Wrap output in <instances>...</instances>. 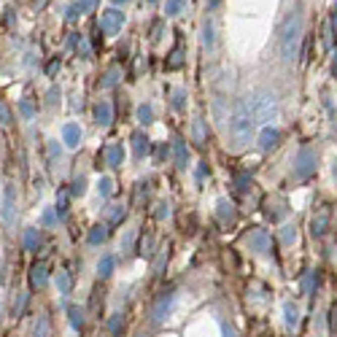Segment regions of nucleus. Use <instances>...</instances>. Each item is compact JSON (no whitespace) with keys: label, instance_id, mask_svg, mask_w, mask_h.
Segmentation results:
<instances>
[{"label":"nucleus","instance_id":"ddd939ff","mask_svg":"<svg viewBox=\"0 0 337 337\" xmlns=\"http://www.w3.org/2000/svg\"><path fill=\"white\" fill-rule=\"evenodd\" d=\"M326 230H329V210L321 208L318 216H313V235L321 238V235H326Z\"/></svg>","mask_w":337,"mask_h":337},{"label":"nucleus","instance_id":"6ab92c4d","mask_svg":"<svg viewBox=\"0 0 337 337\" xmlns=\"http://www.w3.org/2000/svg\"><path fill=\"white\" fill-rule=\"evenodd\" d=\"M218 218H221L224 224H230L235 221V208H232V202H227V200H218Z\"/></svg>","mask_w":337,"mask_h":337},{"label":"nucleus","instance_id":"f704fd0d","mask_svg":"<svg viewBox=\"0 0 337 337\" xmlns=\"http://www.w3.org/2000/svg\"><path fill=\"white\" fill-rule=\"evenodd\" d=\"M0 122H3V124H11V122H14V116H11V111H9V105H6L3 100H0Z\"/></svg>","mask_w":337,"mask_h":337},{"label":"nucleus","instance_id":"4be33fe9","mask_svg":"<svg viewBox=\"0 0 337 337\" xmlns=\"http://www.w3.org/2000/svg\"><path fill=\"white\" fill-rule=\"evenodd\" d=\"M38 246H41V232H38V230H27L25 232V248L35 251Z\"/></svg>","mask_w":337,"mask_h":337},{"label":"nucleus","instance_id":"20e7f679","mask_svg":"<svg viewBox=\"0 0 337 337\" xmlns=\"http://www.w3.org/2000/svg\"><path fill=\"white\" fill-rule=\"evenodd\" d=\"M316 151H313L310 146H302L300 154H297L294 159V176L300 178V181H305V178H310L313 173H316Z\"/></svg>","mask_w":337,"mask_h":337},{"label":"nucleus","instance_id":"49530a36","mask_svg":"<svg viewBox=\"0 0 337 337\" xmlns=\"http://www.w3.org/2000/svg\"><path fill=\"white\" fill-rule=\"evenodd\" d=\"M167 213H170V210H167V205H159V210H156V218H164Z\"/></svg>","mask_w":337,"mask_h":337},{"label":"nucleus","instance_id":"f257e3e1","mask_svg":"<svg viewBox=\"0 0 337 337\" xmlns=\"http://www.w3.org/2000/svg\"><path fill=\"white\" fill-rule=\"evenodd\" d=\"M227 130H230V140L235 148H243L251 143V138H254V127H256V119L254 114H251V105L246 100H238L230 114V119H227Z\"/></svg>","mask_w":337,"mask_h":337},{"label":"nucleus","instance_id":"c9c22d12","mask_svg":"<svg viewBox=\"0 0 337 337\" xmlns=\"http://www.w3.org/2000/svg\"><path fill=\"white\" fill-rule=\"evenodd\" d=\"M35 337H49V321H46V318H41V321H38Z\"/></svg>","mask_w":337,"mask_h":337},{"label":"nucleus","instance_id":"9d476101","mask_svg":"<svg viewBox=\"0 0 337 337\" xmlns=\"http://www.w3.org/2000/svg\"><path fill=\"white\" fill-rule=\"evenodd\" d=\"M62 143H65L68 148H76L78 143H81V127H78V124H65V127H62Z\"/></svg>","mask_w":337,"mask_h":337},{"label":"nucleus","instance_id":"37998d69","mask_svg":"<svg viewBox=\"0 0 337 337\" xmlns=\"http://www.w3.org/2000/svg\"><path fill=\"white\" fill-rule=\"evenodd\" d=\"M329 329L337 332V308H332V318H329Z\"/></svg>","mask_w":337,"mask_h":337},{"label":"nucleus","instance_id":"ea45409f","mask_svg":"<svg viewBox=\"0 0 337 337\" xmlns=\"http://www.w3.org/2000/svg\"><path fill=\"white\" fill-rule=\"evenodd\" d=\"M132 240H135V232H127V235H124V240H122V251H130V248H132Z\"/></svg>","mask_w":337,"mask_h":337},{"label":"nucleus","instance_id":"1a4fd4ad","mask_svg":"<svg viewBox=\"0 0 337 337\" xmlns=\"http://www.w3.org/2000/svg\"><path fill=\"white\" fill-rule=\"evenodd\" d=\"M103 159L108 167H122L124 162V151H122V143H108L105 151H103Z\"/></svg>","mask_w":337,"mask_h":337},{"label":"nucleus","instance_id":"58836bf2","mask_svg":"<svg viewBox=\"0 0 337 337\" xmlns=\"http://www.w3.org/2000/svg\"><path fill=\"white\" fill-rule=\"evenodd\" d=\"M173 108H184V89L173 92Z\"/></svg>","mask_w":337,"mask_h":337},{"label":"nucleus","instance_id":"e433bc0d","mask_svg":"<svg viewBox=\"0 0 337 337\" xmlns=\"http://www.w3.org/2000/svg\"><path fill=\"white\" fill-rule=\"evenodd\" d=\"M181 57H184L181 49H176L173 54H170V60H167V68H178V65H181Z\"/></svg>","mask_w":337,"mask_h":337},{"label":"nucleus","instance_id":"5701e85b","mask_svg":"<svg viewBox=\"0 0 337 337\" xmlns=\"http://www.w3.org/2000/svg\"><path fill=\"white\" fill-rule=\"evenodd\" d=\"M184 6H186V0H164V14L167 17H178Z\"/></svg>","mask_w":337,"mask_h":337},{"label":"nucleus","instance_id":"bb28decb","mask_svg":"<svg viewBox=\"0 0 337 337\" xmlns=\"http://www.w3.org/2000/svg\"><path fill=\"white\" fill-rule=\"evenodd\" d=\"M294 240H297V227L286 224L284 230H280V243H284V246H292Z\"/></svg>","mask_w":337,"mask_h":337},{"label":"nucleus","instance_id":"f03ea898","mask_svg":"<svg viewBox=\"0 0 337 337\" xmlns=\"http://www.w3.org/2000/svg\"><path fill=\"white\" fill-rule=\"evenodd\" d=\"M278 46H280V60L284 62H292L300 57V46H302V14L300 11H292L280 27V38H278Z\"/></svg>","mask_w":337,"mask_h":337},{"label":"nucleus","instance_id":"a211bd4d","mask_svg":"<svg viewBox=\"0 0 337 337\" xmlns=\"http://www.w3.org/2000/svg\"><path fill=\"white\" fill-rule=\"evenodd\" d=\"M173 154H176V164H178V167H186V162H189V148H186L184 140H176V143H173Z\"/></svg>","mask_w":337,"mask_h":337},{"label":"nucleus","instance_id":"b1692460","mask_svg":"<svg viewBox=\"0 0 337 337\" xmlns=\"http://www.w3.org/2000/svg\"><path fill=\"white\" fill-rule=\"evenodd\" d=\"M68 316H70V324H73L76 329H81V326H84V310H81V308L70 305V308H68Z\"/></svg>","mask_w":337,"mask_h":337},{"label":"nucleus","instance_id":"393cba45","mask_svg":"<svg viewBox=\"0 0 337 337\" xmlns=\"http://www.w3.org/2000/svg\"><path fill=\"white\" fill-rule=\"evenodd\" d=\"M11 200H14V192H11V186H9V189H6V200H3V221L6 224H11V218H14L11 216V210H14L11 208Z\"/></svg>","mask_w":337,"mask_h":337},{"label":"nucleus","instance_id":"423d86ee","mask_svg":"<svg viewBox=\"0 0 337 337\" xmlns=\"http://www.w3.org/2000/svg\"><path fill=\"white\" fill-rule=\"evenodd\" d=\"M173 305H176V292H164L159 300H156L154 310H151V318L154 321H164L170 318V313H173Z\"/></svg>","mask_w":337,"mask_h":337},{"label":"nucleus","instance_id":"473e14b6","mask_svg":"<svg viewBox=\"0 0 337 337\" xmlns=\"http://www.w3.org/2000/svg\"><path fill=\"white\" fill-rule=\"evenodd\" d=\"M122 326H124V318L119 316V313H116V316L108 321V329H111V334H119V332H122Z\"/></svg>","mask_w":337,"mask_h":337},{"label":"nucleus","instance_id":"7ed1b4c3","mask_svg":"<svg viewBox=\"0 0 337 337\" xmlns=\"http://www.w3.org/2000/svg\"><path fill=\"white\" fill-rule=\"evenodd\" d=\"M248 105H251V114H254L256 122H275L278 119V97H275V92H270V89L254 92L251 100H248Z\"/></svg>","mask_w":337,"mask_h":337},{"label":"nucleus","instance_id":"6e6552de","mask_svg":"<svg viewBox=\"0 0 337 337\" xmlns=\"http://www.w3.org/2000/svg\"><path fill=\"white\" fill-rule=\"evenodd\" d=\"M278 140H280V132L272 127V124L262 127V132H259V148H262V151H270V148H275Z\"/></svg>","mask_w":337,"mask_h":337},{"label":"nucleus","instance_id":"c03bdc74","mask_svg":"<svg viewBox=\"0 0 337 337\" xmlns=\"http://www.w3.org/2000/svg\"><path fill=\"white\" fill-rule=\"evenodd\" d=\"M57 100H60V89H51V92H49V100H46V103H49V105H54Z\"/></svg>","mask_w":337,"mask_h":337},{"label":"nucleus","instance_id":"8fccbe9b","mask_svg":"<svg viewBox=\"0 0 337 337\" xmlns=\"http://www.w3.org/2000/svg\"><path fill=\"white\" fill-rule=\"evenodd\" d=\"M332 27L337 30V3H334V9H332Z\"/></svg>","mask_w":337,"mask_h":337},{"label":"nucleus","instance_id":"dca6fc26","mask_svg":"<svg viewBox=\"0 0 337 337\" xmlns=\"http://www.w3.org/2000/svg\"><path fill=\"white\" fill-rule=\"evenodd\" d=\"M284 318H286L289 329H294L297 324H300V310H297L294 302H284Z\"/></svg>","mask_w":337,"mask_h":337},{"label":"nucleus","instance_id":"aec40b11","mask_svg":"<svg viewBox=\"0 0 337 337\" xmlns=\"http://www.w3.org/2000/svg\"><path fill=\"white\" fill-rule=\"evenodd\" d=\"M105 238H108V230H105L103 224L92 227V230H89V235H87V240L92 243V246H100V243H105Z\"/></svg>","mask_w":337,"mask_h":337},{"label":"nucleus","instance_id":"2eb2a0df","mask_svg":"<svg viewBox=\"0 0 337 337\" xmlns=\"http://www.w3.org/2000/svg\"><path fill=\"white\" fill-rule=\"evenodd\" d=\"M114 267H116V259H114L111 254H105L103 259L97 262V275L100 278H111L114 275Z\"/></svg>","mask_w":337,"mask_h":337},{"label":"nucleus","instance_id":"c85d7f7f","mask_svg":"<svg viewBox=\"0 0 337 337\" xmlns=\"http://www.w3.org/2000/svg\"><path fill=\"white\" fill-rule=\"evenodd\" d=\"M138 119L143 122V124H151V119H154V108L148 105V103H146V105H140V108H138Z\"/></svg>","mask_w":337,"mask_h":337},{"label":"nucleus","instance_id":"603ef678","mask_svg":"<svg viewBox=\"0 0 337 337\" xmlns=\"http://www.w3.org/2000/svg\"><path fill=\"white\" fill-rule=\"evenodd\" d=\"M114 3H127V0H114Z\"/></svg>","mask_w":337,"mask_h":337},{"label":"nucleus","instance_id":"2f4dec72","mask_svg":"<svg viewBox=\"0 0 337 337\" xmlns=\"http://www.w3.org/2000/svg\"><path fill=\"white\" fill-rule=\"evenodd\" d=\"M124 213H127V210H124V205H114L111 208V224H119V221H124Z\"/></svg>","mask_w":337,"mask_h":337},{"label":"nucleus","instance_id":"39448f33","mask_svg":"<svg viewBox=\"0 0 337 337\" xmlns=\"http://www.w3.org/2000/svg\"><path fill=\"white\" fill-rule=\"evenodd\" d=\"M124 25V14L116 11V9H108L100 14V30H103L105 35H116Z\"/></svg>","mask_w":337,"mask_h":337},{"label":"nucleus","instance_id":"864d4df0","mask_svg":"<svg viewBox=\"0 0 337 337\" xmlns=\"http://www.w3.org/2000/svg\"><path fill=\"white\" fill-rule=\"evenodd\" d=\"M138 337H146V334H138Z\"/></svg>","mask_w":337,"mask_h":337},{"label":"nucleus","instance_id":"de8ad7c7","mask_svg":"<svg viewBox=\"0 0 337 337\" xmlns=\"http://www.w3.org/2000/svg\"><path fill=\"white\" fill-rule=\"evenodd\" d=\"M46 3H49V0H33V9H35V11H41Z\"/></svg>","mask_w":337,"mask_h":337},{"label":"nucleus","instance_id":"f3484780","mask_svg":"<svg viewBox=\"0 0 337 337\" xmlns=\"http://www.w3.org/2000/svg\"><path fill=\"white\" fill-rule=\"evenodd\" d=\"M192 138H194V143H197V146H202L208 140V130H205V122H202V119L192 122Z\"/></svg>","mask_w":337,"mask_h":337},{"label":"nucleus","instance_id":"09e8293b","mask_svg":"<svg viewBox=\"0 0 337 337\" xmlns=\"http://www.w3.org/2000/svg\"><path fill=\"white\" fill-rule=\"evenodd\" d=\"M43 221H46V224L54 221V213H51V210H46V213H43Z\"/></svg>","mask_w":337,"mask_h":337},{"label":"nucleus","instance_id":"a18cd8bd","mask_svg":"<svg viewBox=\"0 0 337 337\" xmlns=\"http://www.w3.org/2000/svg\"><path fill=\"white\" fill-rule=\"evenodd\" d=\"M73 194H84V178H78L73 184Z\"/></svg>","mask_w":337,"mask_h":337},{"label":"nucleus","instance_id":"9b49d317","mask_svg":"<svg viewBox=\"0 0 337 337\" xmlns=\"http://www.w3.org/2000/svg\"><path fill=\"white\" fill-rule=\"evenodd\" d=\"M95 119H97V124H103V127H108V124L114 122V108H111V103L100 100V103L95 105Z\"/></svg>","mask_w":337,"mask_h":337},{"label":"nucleus","instance_id":"7c9ffc66","mask_svg":"<svg viewBox=\"0 0 337 337\" xmlns=\"http://www.w3.org/2000/svg\"><path fill=\"white\" fill-rule=\"evenodd\" d=\"M116 81H119V68H111V70L103 76V87H114Z\"/></svg>","mask_w":337,"mask_h":337},{"label":"nucleus","instance_id":"4468645a","mask_svg":"<svg viewBox=\"0 0 337 337\" xmlns=\"http://www.w3.org/2000/svg\"><path fill=\"white\" fill-rule=\"evenodd\" d=\"M148 148H151V143H148V138L143 135V132H132V151H135L138 159L148 154Z\"/></svg>","mask_w":337,"mask_h":337},{"label":"nucleus","instance_id":"f8f14e48","mask_svg":"<svg viewBox=\"0 0 337 337\" xmlns=\"http://www.w3.org/2000/svg\"><path fill=\"white\" fill-rule=\"evenodd\" d=\"M95 3H97V0H76V3L68 9V22H73V19H78V17H84V14H87Z\"/></svg>","mask_w":337,"mask_h":337},{"label":"nucleus","instance_id":"72a5a7b5","mask_svg":"<svg viewBox=\"0 0 337 337\" xmlns=\"http://www.w3.org/2000/svg\"><path fill=\"white\" fill-rule=\"evenodd\" d=\"M19 114L25 116V119H33V114H35L33 103H30V100H22V103H19Z\"/></svg>","mask_w":337,"mask_h":337},{"label":"nucleus","instance_id":"3c124183","mask_svg":"<svg viewBox=\"0 0 337 337\" xmlns=\"http://www.w3.org/2000/svg\"><path fill=\"white\" fill-rule=\"evenodd\" d=\"M332 173H334V178H337V162H334V167H332Z\"/></svg>","mask_w":337,"mask_h":337},{"label":"nucleus","instance_id":"a878e982","mask_svg":"<svg viewBox=\"0 0 337 337\" xmlns=\"http://www.w3.org/2000/svg\"><path fill=\"white\" fill-rule=\"evenodd\" d=\"M202 43H205L208 49L216 43V35H213V22H210V19L205 22V25H202Z\"/></svg>","mask_w":337,"mask_h":337},{"label":"nucleus","instance_id":"c756f323","mask_svg":"<svg viewBox=\"0 0 337 337\" xmlns=\"http://www.w3.org/2000/svg\"><path fill=\"white\" fill-rule=\"evenodd\" d=\"M97 189H100V194H103V197H111V194H114V181H111L108 176H103V178H100V186H97Z\"/></svg>","mask_w":337,"mask_h":337},{"label":"nucleus","instance_id":"a19ab883","mask_svg":"<svg viewBox=\"0 0 337 337\" xmlns=\"http://www.w3.org/2000/svg\"><path fill=\"white\" fill-rule=\"evenodd\" d=\"M60 65H62V60H60V57H57V60H51V62H49V68H46V73L54 76V73L60 70Z\"/></svg>","mask_w":337,"mask_h":337},{"label":"nucleus","instance_id":"cd10ccee","mask_svg":"<svg viewBox=\"0 0 337 337\" xmlns=\"http://www.w3.org/2000/svg\"><path fill=\"white\" fill-rule=\"evenodd\" d=\"M70 286H73V280H70L68 272H57V289H60V294H68Z\"/></svg>","mask_w":337,"mask_h":337},{"label":"nucleus","instance_id":"79ce46f5","mask_svg":"<svg viewBox=\"0 0 337 337\" xmlns=\"http://www.w3.org/2000/svg\"><path fill=\"white\" fill-rule=\"evenodd\" d=\"M221 337H238V334H235V329L227 324V321H221Z\"/></svg>","mask_w":337,"mask_h":337},{"label":"nucleus","instance_id":"5fc2aeb1","mask_svg":"<svg viewBox=\"0 0 337 337\" xmlns=\"http://www.w3.org/2000/svg\"><path fill=\"white\" fill-rule=\"evenodd\" d=\"M148 3H154V0H148Z\"/></svg>","mask_w":337,"mask_h":337},{"label":"nucleus","instance_id":"4c0bfd02","mask_svg":"<svg viewBox=\"0 0 337 337\" xmlns=\"http://www.w3.org/2000/svg\"><path fill=\"white\" fill-rule=\"evenodd\" d=\"M162 30H164V22H154V25H151V38H154V41H159V38H162Z\"/></svg>","mask_w":337,"mask_h":337},{"label":"nucleus","instance_id":"0eeeda50","mask_svg":"<svg viewBox=\"0 0 337 337\" xmlns=\"http://www.w3.org/2000/svg\"><path fill=\"white\" fill-rule=\"evenodd\" d=\"M248 248L256 251V254H264V251L270 248V235L264 230H251L248 235Z\"/></svg>","mask_w":337,"mask_h":337},{"label":"nucleus","instance_id":"412c9836","mask_svg":"<svg viewBox=\"0 0 337 337\" xmlns=\"http://www.w3.org/2000/svg\"><path fill=\"white\" fill-rule=\"evenodd\" d=\"M30 280H33V286H46V280H49V275H46V264H35L33 272H30Z\"/></svg>","mask_w":337,"mask_h":337}]
</instances>
